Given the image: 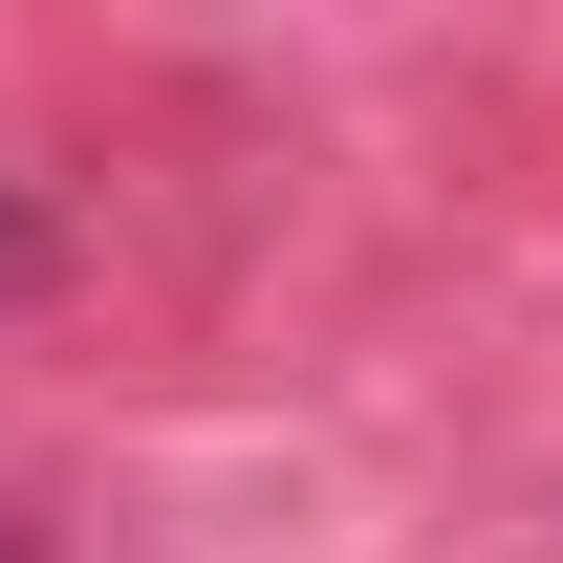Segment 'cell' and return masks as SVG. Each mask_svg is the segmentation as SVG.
<instances>
[{
    "label": "cell",
    "instance_id": "cell-1",
    "mask_svg": "<svg viewBox=\"0 0 563 563\" xmlns=\"http://www.w3.org/2000/svg\"><path fill=\"white\" fill-rule=\"evenodd\" d=\"M0 282H44V217H22V196H0Z\"/></svg>",
    "mask_w": 563,
    "mask_h": 563
}]
</instances>
